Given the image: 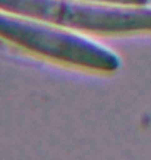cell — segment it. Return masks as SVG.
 Wrapping results in <instances>:
<instances>
[{
	"label": "cell",
	"instance_id": "obj_1",
	"mask_svg": "<svg viewBox=\"0 0 151 160\" xmlns=\"http://www.w3.org/2000/svg\"><path fill=\"white\" fill-rule=\"evenodd\" d=\"M0 38L31 54L51 62L113 73L120 68V59L110 49L72 29L0 10Z\"/></svg>",
	"mask_w": 151,
	"mask_h": 160
},
{
	"label": "cell",
	"instance_id": "obj_3",
	"mask_svg": "<svg viewBox=\"0 0 151 160\" xmlns=\"http://www.w3.org/2000/svg\"><path fill=\"white\" fill-rule=\"evenodd\" d=\"M81 2H94V3H107V5L122 6H147L150 0H81Z\"/></svg>",
	"mask_w": 151,
	"mask_h": 160
},
{
	"label": "cell",
	"instance_id": "obj_2",
	"mask_svg": "<svg viewBox=\"0 0 151 160\" xmlns=\"http://www.w3.org/2000/svg\"><path fill=\"white\" fill-rule=\"evenodd\" d=\"M0 10L97 35L151 32V8L81 0H0Z\"/></svg>",
	"mask_w": 151,
	"mask_h": 160
}]
</instances>
